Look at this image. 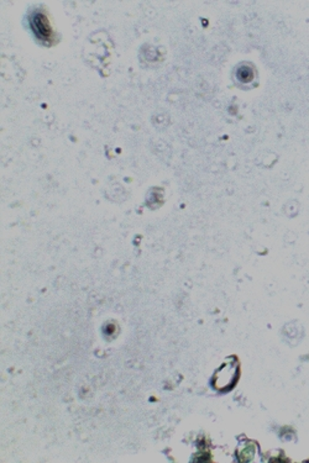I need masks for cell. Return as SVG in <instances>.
<instances>
[{
  "label": "cell",
  "instance_id": "7a4b0ae2",
  "mask_svg": "<svg viewBox=\"0 0 309 463\" xmlns=\"http://www.w3.org/2000/svg\"><path fill=\"white\" fill-rule=\"evenodd\" d=\"M31 26L38 38L47 40L51 36V27L49 25V21L44 14H35L31 18Z\"/></svg>",
  "mask_w": 309,
  "mask_h": 463
},
{
  "label": "cell",
  "instance_id": "6da1fadb",
  "mask_svg": "<svg viewBox=\"0 0 309 463\" xmlns=\"http://www.w3.org/2000/svg\"><path fill=\"white\" fill-rule=\"evenodd\" d=\"M239 378V363L237 361H229L224 363L215 372L213 377V387L218 391H228L234 387Z\"/></svg>",
  "mask_w": 309,
  "mask_h": 463
}]
</instances>
